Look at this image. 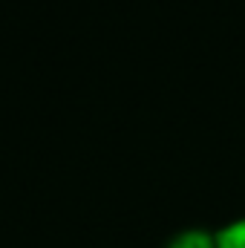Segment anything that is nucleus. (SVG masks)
<instances>
[{
  "instance_id": "nucleus-1",
  "label": "nucleus",
  "mask_w": 245,
  "mask_h": 248,
  "mask_svg": "<svg viewBox=\"0 0 245 248\" xmlns=\"http://www.w3.org/2000/svg\"><path fill=\"white\" fill-rule=\"evenodd\" d=\"M165 248H216V231L205 225H187L170 234Z\"/></svg>"
},
{
  "instance_id": "nucleus-2",
  "label": "nucleus",
  "mask_w": 245,
  "mask_h": 248,
  "mask_svg": "<svg viewBox=\"0 0 245 248\" xmlns=\"http://www.w3.org/2000/svg\"><path fill=\"white\" fill-rule=\"evenodd\" d=\"M216 231V248H245V214L225 219Z\"/></svg>"
}]
</instances>
